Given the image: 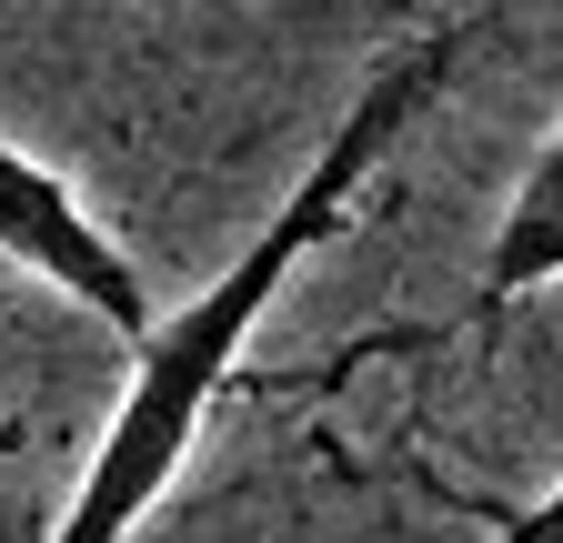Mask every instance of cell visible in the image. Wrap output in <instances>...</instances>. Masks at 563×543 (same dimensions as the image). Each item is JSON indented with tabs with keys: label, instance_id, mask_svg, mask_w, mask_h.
<instances>
[{
	"label": "cell",
	"instance_id": "cell-1",
	"mask_svg": "<svg viewBox=\"0 0 563 543\" xmlns=\"http://www.w3.org/2000/svg\"><path fill=\"white\" fill-rule=\"evenodd\" d=\"M493 31H504V11H443V21H422V31H402V41L373 51V71L352 81L342 121L322 131V152L292 171V191L272 201V222L211 272L191 302H172L131 343V383H121V402H111V423H101V443L81 463V484H70L51 543H131L141 523H152V503L181 484L201 423L222 413V392L242 383V353H252L262 312L292 292V272L322 242L352 232L363 191L383 181V162L422 131V111L483 60Z\"/></svg>",
	"mask_w": 563,
	"mask_h": 543
},
{
	"label": "cell",
	"instance_id": "cell-4",
	"mask_svg": "<svg viewBox=\"0 0 563 543\" xmlns=\"http://www.w3.org/2000/svg\"><path fill=\"white\" fill-rule=\"evenodd\" d=\"M493 543H563V473H553V494H533L523 513H493Z\"/></svg>",
	"mask_w": 563,
	"mask_h": 543
},
{
	"label": "cell",
	"instance_id": "cell-3",
	"mask_svg": "<svg viewBox=\"0 0 563 543\" xmlns=\"http://www.w3.org/2000/svg\"><path fill=\"white\" fill-rule=\"evenodd\" d=\"M553 282H563V121H553V142L533 152V171L514 181L504 222H493V242H483L463 332H473V322H504L514 302H533V292H553Z\"/></svg>",
	"mask_w": 563,
	"mask_h": 543
},
{
	"label": "cell",
	"instance_id": "cell-2",
	"mask_svg": "<svg viewBox=\"0 0 563 543\" xmlns=\"http://www.w3.org/2000/svg\"><path fill=\"white\" fill-rule=\"evenodd\" d=\"M0 262L31 272L51 302H81L121 353L162 322L152 282H141V262L111 242V222L70 191V171H51L41 152H21L11 131H0Z\"/></svg>",
	"mask_w": 563,
	"mask_h": 543
}]
</instances>
